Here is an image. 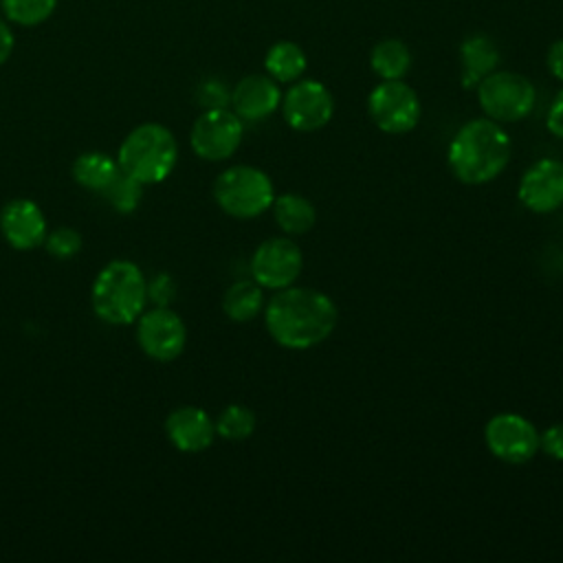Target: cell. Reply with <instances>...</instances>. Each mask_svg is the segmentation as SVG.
Masks as SVG:
<instances>
[{"label": "cell", "instance_id": "1", "mask_svg": "<svg viewBox=\"0 0 563 563\" xmlns=\"http://www.w3.org/2000/svg\"><path fill=\"white\" fill-rule=\"evenodd\" d=\"M336 303L314 288H282L264 308L268 334L288 350H308L323 343L336 328Z\"/></svg>", "mask_w": 563, "mask_h": 563}, {"label": "cell", "instance_id": "2", "mask_svg": "<svg viewBox=\"0 0 563 563\" xmlns=\"http://www.w3.org/2000/svg\"><path fill=\"white\" fill-rule=\"evenodd\" d=\"M510 136L493 119H473L464 123L449 143L446 161L451 174L464 185H484L495 180L510 161Z\"/></svg>", "mask_w": 563, "mask_h": 563}, {"label": "cell", "instance_id": "3", "mask_svg": "<svg viewBox=\"0 0 563 563\" xmlns=\"http://www.w3.org/2000/svg\"><path fill=\"white\" fill-rule=\"evenodd\" d=\"M147 303V279L132 260L108 262L92 279V312L110 325H132Z\"/></svg>", "mask_w": 563, "mask_h": 563}, {"label": "cell", "instance_id": "4", "mask_svg": "<svg viewBox=\"0 0 563 563\" xmlns=\"http://www.w3.org/2000/svg\"><path fill=\"white\" fill-rule=\"evenodd\" d=\"M117 163L143 185L163 183L178 163V141L163 123H139L121 141Z\"/></svg>", "mask_w": 563, "mask_h": 563}, {"label": "cell", "instance_id": "5", "mask_svg": "<svg viewBox=\"0 0 563 563\" xmlns=\"http://www.w3.org/2000/svg\"><path fill=\"white\" fill-rule=\"evenodd\" d=\"M216 205L231 218L251 220L273 207L275 187L266 172L253 165H233L213 183Z\"/></svg>", "mask_w": 563, "mask_h": 563}, {"label": "cell", "instance_id": "6", "mask_svg": "<svg viewBox=\"0 0 563 563\" xmlns=\"http://www.w3.org/2000/svg\"><path fill=\"white\" fill-rule=\"evenodd\" d=\"M477 101L484 114L497 123L526 119L537 103L534 84L512 70H493L477 86Z\"/></svg>", "mask_w": 563, "mask_h": 563}, {"label": "cell", "instance_id": "7", "mask_svg": "<svg viewBox=\"0 0 563 563\" xmlns=\"http://www.w3.org/2000/svg\"><path fill=\"white\" fill-rule=\"evenodd\" d=\"M420 99L402 79H383L367 97V114L385 134H407L420 121Z\"/></svg>", "mask_w": 563, "mask_h": 563}, {"label": "cell", "instance_id": "8", "mask_svg": "<svg viewBox=\"0 0 563 563\" xmlns=\"http://www.w3.org/2000/svg\"><path fill=\"white\" fill-rule=\"evenodd\" d=\"M244 134L242 119L229 108H209L198 114L189 132V145L194 154L209 163L231 158Z\"/></svg>", "mask_w": 563, "mask_h": 563}, {"label": "cell", "instance_id": "9", "mask_svg": "<svg viewBox=\"0 0 563 563\" xmlns=\"http://www.w3.org/2000/svg\"><path fill=\"white\" fill-rule=\"evenodd\" d=\"M136 323V343L145 356L158 363L178 358L187 343V325L169 306L143 310Z\"/></svg>", "mask_w": 563, "mask_h": 563}, {"label": "cell", "instance_id": "10", "mask_svg": "<svg viewBox=\"0 0 563 563\" xmlns=\"http://www.w3.org/2000/svg\"><path fill=\"white\" fill-rule=\"evenodd\" d=\"M284 121L297 132H314L330 123L334 114V97L325 84L317 79H297L282 95Z\"/></svg>", "mask_w": 563, "mask_h": 563}, {"label": "cell", "instance_id": "11", "mask_svg": "<svg viewBox=\"0 0 563 563\" xmlns=\"http://www.w3.org/2000/svg\"><path fill=\"white\" fill-rule=\"evenodd\" d=\"M484 440L488 451L506 464H526L539 451L537 427L519 413H497L486 422Z\"/></svg>", "mask_w": 563, "mask_h": 563}, {"label": "cell", "instance_id": "12", "mask_svg": "<svg viewBox=\"0 0 563 563\" xmlns=\"http://www.w3.org/2000/svg\"><path fill=\"white\" fill-rule=\"evenodd\" d=\"M303 268V253L290 238L264 240L251 257V275L262 288L282 290L292 286Z\"/></svg>", "mask_w": 563, "mask_h": 563}, {"label": "cell", "instance_id": "13", "mask_svg": "<svg viewBox=\"0 0 563 563\" xmlns=\"http://www.w3.org/2000/svg\"><path fill=\"white\" fill-rule=\"evenodd\" d=\"M0 233L11 249L33 251L44 244L48 222L35 200L13 198L0 209Z\"/></svg>", "mask_w": 563, "mask_h": 563}, {"label": "cell", "instance_id": "14", "mask_svg": "<svg viewBox=\"0 0 563 563\" xmlns=\"http://www.w3.org/2000/svg\"><path fill=\"white\" fill-rule=\"evenodd\" d=\"M517 196L521 205L534 213H550L563 205V163L556 158H541L530 165L521 180Z\"/></svg>", "mask_w": 563, "mask_h": 563}, {"label": "cell", "instance_id": "15", "mask_svg": "<svg viewBox=\"0 0 563 563\" xmlns=\"http://www.w3.org/2000/svg\"><path fill=\"white\" fill-rule=\"evenodd\" d=\"M165 435L174 449L183 453H200L213 444L216 420L200 407L183 405L167 413Z\"/></svg>", "mask_w": 563, "mask_h": 563}, {"label": "cell", "instance_id": "16", "mask_svg": "<svg viewBox=\"0 0 563 563\" xmlns=\"http://www.w3.org/2000/svg\"><path fill=\"white\" fill-rule=\"evenodd\" d=\"M229 106L242 121H262L282 106V90L271 75H246L233 86Z\"/></svg>", "mask_w": 563, "mask_h": 563}, {"label": "cell", "instance_id": "17", "mask_svg": "<svg viewBox=\"0 0 563 563\" xmlns=\"http://www.w3.org/2000/svg\"><path fill=\"white\" fill-rule=\"evenodd\" d=\"M499 48L484 33L468 35L460 44V81L464 88H475L486 75L497 70Z\"/></svg>", "mask_w": 563, "mask_h": 563}, {"label": "cell", "instance_id": "18", "mask_svg": "<svg viewBox=\"0 0 563 563\" xmlns=\"http://www.w3.org/2000/svg\"><path fill=\"white\" fill-rule=\"evenodd\" d=\"M119 172H121V167H119L117 158L106 152H97V150L81 152L73 161V167H70L73 180L79 187L95 191V194H103L106 187L117 178Z\"/></svg>", "mask_w": 563, "mask_h": 563}, {"label": "cell", "instance_id": "19", "mask_svg": "<svg viewBox=\"0 0 563 563\" xmlns=\"http://www.w3.org/2000/svg\"><path fill=\"white\" fill-rule=\"evenodd\" d=\"M273 216L277 227L288 235H301L308 233L317 222L314 205L295 191L275 196L273 200Z\"/></svg>", "mask_w": 563, "mask_h": 563}, {"label": "cell", "instance_id": "20", "mask_svg": "<svg viewBox=\"0 0 563 563\" xmlns=\"http://www.w3.org/2000/svg\"><path fill=\"white\" fill-rule=\"evenodd\" d=\"M264 68H266V75H271L277 84H292L301 79V75L306 73L308 57L299 44L282 40L266 51Z\"/></svg>", "mask_w": 563, "mask_h": 563}, {"label": "cell", "instance_id": "21", "mask_svg": "<svg viewBox=\"0 0 563 563\" xmlns=\"http://www.w3.org/2000/svg\"><path fill=\"white\" fill-rule=\"evenodd\" d=\"M369 66L380 79H402L411 68V51L402 40H380L369 53Z\"/></svg>", "mask_w": 563, "mask_h": 563}, {"label": "cell", "instance_id": "22", "mask_svg": "<svg viewBox=\"0 0 563 563\" xmlns=\"http://www.w3.org/2000/svg\"><path fill=\"white\" fill-rule=\"evenodd\" d=\"M264 306L262 286L255 279H240L233 282L224 297H222V310L231 321L246 323L251 321Z\"/></svg>", "mask_w": 563, "mask_h": 563}, {"label": "cell", "instance_id": "23", "mask_svg": "<svg viewBox=\"0 0 563 563\" xmlns=\"http://www.w3.org/2000/svg\"><path fill=\"white\" fill-rule=\"evenodd\" d=\"M255 424H257V418L249 407L229 405L216 418V435L231 440V442H240V440H246L253 435Z\"/></svg>", "mask_w": 563, "mask_h": 563}, {"label": "cell", "instance_id": "24", "mask_svg": "<svg viewBox=\"0 0 563 563\" xmlns=\"http://www.w3.org/2000/svg\"><path fill=\"white\" fill-rule=\"evenodd\" d=\"M4 18L18 26H37L57 9V0H0Z\"/></svg>", "mask_w": 563, "mask_h": 563}, {"label": "cell", "instance_id": "25", "mask_svg": "<svg viewBox=\"0 0 563 563\" xmlns=\"http://www.w3.org/2000/svg\"><path fill=\"white\" fill-rule=\"evenodd\" d=\"M143 183H139L136 178L128 176L125 172H119L117 178L106 187V191L101 194L110 207L119 213H132L136 211V207L143 200Z\"/></svg>", "mask_w": 563, "mask_h": 563}, {"label": "cell", "instance_id": "26", "mask_svg": "<svg viewBox=\"0 0 563 563\" xmlns=\"http://www.w3.org/2000/svg\"><path fill=\"white\" fill-rule=\"evenodd\" d=\"M81 233L73 227H57L53 231L46 233V240H44V249L48 255L57 257V260H70L75 257L79 251H81Z\"/></svg>", "mask_w": 563, "mask_h": 563}, {"label": "cell", "instance_id": "27", "mask_svg": "<svg viewBox=\"0 0 563 563\" xmlns=\"http://www.w3.org/2000/svg\"><path fill=\"white\" fill-rule=\"evenodd\" d=\"M198 103L205 110H209V108H229L231 90L220 79H205L198 86Z\"/></svg>", "mask_w": 563, "mask_h": 563}, {"label": "cell", "instance_id": "28", "mask_svg": "<svg viewBox=\"0 0 563 563\" xmlns=\"http://www.w3.org/2000/svg\"><path fill=\"white\" fill-rule=\"evenodd\" d=\"M176 295V282L169 273H158L147 282V301L154 306H169Z\"/></svg>", "mask_w": 563, "mask_h": 563}, {"label": "cell", "instance_id": "29", "mask_svg": "<svg viewBox=\"0 0 563 563\" xmlns=\"http://www.w3.org/2000/svg\"><path fill=\"white\" fill-rule=\"evenodd\" d=\"M539 449L552 460L563 462V422L552 424L543 433H539Z\"/></svg>", "mask_w": 563, "mask_h": 563}, {"label": "cell", "instance_id": "30", "mask_svg": "<svg viewBox=\"0 0 563 563\" xmlns=\"http://www.w3.org/2000/svg\"><path fill=\"white\" fill-rule=\"evenodd\" d=\"M545 125L548 130L563 141V88L556 92L550 110H548V117H545Z\"/></svg>", "mask_w": 563, "mask_h": 563}, {"label": "cell", "instance_id": "31", "mask_svg": "<svg viewBox=\"0 0 563 563\" xmlns=\"http://www.w3.org/2000/svg\"><path fill=\"white\" fill-rule=\"evenodd\" d=\"M545 64H548L550 75L563 84V37L550 44L548 55H545Z\"/></svg>", "mask_w": 563, "mask_h": 563}, {"label": "cell", "instance_id": "32", "mask_svg": "<svg viewBox=\"0 0 563 563\" xmlns=\"http://www.w3.org/2000/svg\"><path fill=\"white\" fill-rule=\"evenodd\" d=\"M13 46H15L13 31H11V26L7 24V20L0 18V66L11 57Z\"/></svg>", "mask_w": 563, "mask_h": 563}]
</instances>
